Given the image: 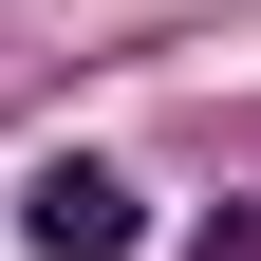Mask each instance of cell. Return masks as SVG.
Wrapping results in <instances>:
<instances>
[{
  "label": "cell",
  "instance_id": "1",
  "mask_svg": "<svg viewBox=\"0 0 261 261\" xmlns=\"http://www.w3.org/2000/svg\"><path fill=\"white\" fill-rule=\"evenodd\" d=\"M19 224H38V261H130V243H149V187H130V168H93V149H56Z\"/></svg>",
  "mask_w": 261,
  "mask_h": 261
},
{
  "label": "cell",
  "instance_id": "2",
  "mask_svg": "<svg viewBox=\"0 0 261 261\" xmlns=\"http://www.w3.org/2000/svg\"><path fill=\"white\" fill-rule=\"evenodd\" d=\"M205 261H261V205H224V224H205Z\"/></svg>",
  "mask_w": 261,
  "mask_h": 261
}]
</instances>
